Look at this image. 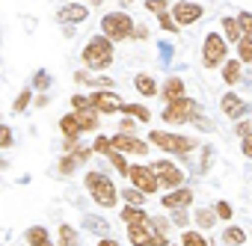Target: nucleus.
<instances>
[{"instance_id": "obj_1", "label": "nucleus", "mask_w": 252, "mask_h": 246, "mask_svg": "<svg viewBox=\"0 0 252 246\" xmlns=\"http://www.w3.org/2000/svg\"><path fill=\"white\" fill-rule=\"evenodd\" d=\"M83 62H86L92 71L107 68V65L113 62V42H110L107 36H92V39L86 42V48H83Z\"/></svg>"}, {"instance_id": "obj_2", "label": "nucleus", "mask_w": 252, "mask_h": 246, "mask_svg": "<svg viewBox=\"0 0 252 246\" xmlns=\"http://www.w3.org/2000/svg\"><path fill=\"white\" fill-rule=\"evenodd\" d=\"M86 187H89V196L101 205V208H113L116 205V187L107 175L101 172H89L86 175Z\"/></svg>"}, {"instance_id": "obj_3", "label": "nucleus", "mask_w": 252, "mask_h": 246, "mask_svg": "<svg viewBox=\"0 0 252 246\" xmlns=\"http://www.w3.org/2000/svg\"><path fill=\"white\" fill-rule=\"evenodd\" d=\"M101 30H104V36L110 42H119V39H128L134 33V21L125 15V12H110V15H104Z\"/></svg>"}, {"instance_id": "obj_4", "label": "nucleus", "mask_w": 252, "mask_h": 246, "mask_svg": "<svg viewBox=\"0 0 252 246\" xmlns=\"http://www.w3.org/2000/svg\"><path fill=\"white\" fill-rule=\"evenodd\" d=\"M163 119L172 122V125H181V122H193V119H199V104L190 101V98L169 101V107L163 110Z\"/></svg>"}, {"instance_id": "obj_5", "label": "nucleus", "mask_w": 252, "mask_h": 246, "mask_svg": "<svg viewBox=\"0 0 252 246\" xmlns=\"http://www.w3.org/2000/svg\"><path fill=\"white\" fill-rule=\"evenodd\" d=\"M149 140L155 143V146H160L163 152H175V154H187V152H193V140H187V137H178V134H163V131H152L149 134Z\"/></svg>"}, {"instance_id": "obj_6", "label": "nucleus", "mask_w": 252, "mask_h": 246, "mask_svg": "<svg viewBox=\"0 0 252 246\" xmlns=\"http://www.w3.org/2000/svg\"><path fill=\"white\" fill-rule=\"evenodd\" d=\"M128 178H131V184L140 190V193H146V196H152V193H158V178H155V172H152V166H128Z\"/></svg>"}, {"instance_id": "obj_7", "label": "nucleus", "mask_w": 252, "mask_h": 246, "mask_svg": "<svg viewBox=\"0 0 252 246\" xmlns=\"http://www.w3.org/2000/svg\"><path fill=\"white\" fill-rule=\"evenodd\" d=\"M222 60H225V39L217 36V33H211V36L205 39V48H202V62H205L208 68H214V65H220Z\"/></svg>"}, {"instance_id": "obj_8", "label": "nucleus", "mask_w": 252, "mask_h": 246, "mask_svg": "<svg viewBox=\"0 0 252 246\" xmlns=\"http://www.w3.org/2000/svg\"><path fill=\"white\" fill-rule=\"evenodd\" d=\"M152 172H155L158 184H163V187H181V181H184V172H181L175 163H169V160L152 163Z\"/></svg>"}, {"instance_id": "obj_9", "label": "nucleus", "mask_w": 252, "mask_h": 246, "mask_svg": "<svg viewBox=\"0 0 252 246\" xmlns=\"http://www.w3.org/2000/svg\"><path fill=\"white\" fill-rule=\"evenodd\" d=\"M202 18V6L193 3V0H181V3H175L172 9V21L181 27V24H196Z\"/></svg>"}, {"instance_id": "obj_10", "label": "nucleus", "mask_w": 252, "mask_h": 246, "mask_svg": "<svg viewBox=\"0 0 252 246\" xmlns=\"http://www.w3.org/2000/svg\"><path fill=\"white\" fill-rule=\"evenodd\" d=\"M110 146L116 149V152H134V154H146L149 152V143H143V140H137V137H131V134H116L113 140H110Z\"/></svg>"}, {"instance_id": "obj_11", "label": "nucleus", "mask_w": 252, "mask_h": 246, "mask_svg": "<svg viewBox=\"0 0 252 246\" xmlns=\"http://www.w3.org/2000/svg\"><path fill=\"white\" fill-rule=\"evenodd\" d=\"M89 101H92V107H95L98 113H116V110L122 107V101H119V95H116V92H110V89H101V92H92V95H89Z\"/></svg>"}, {"instance_id": "obj_12", "label": "nucleus", "mask_w": 252, "mask_h": 246, "mask_svg": "<svg viewBox=\"0 0 252 246\" xmlns=\"http://www.w3.org/2000/svg\"><path fill=\"white\" fill-rule=\"evenodd\" d=\"M190 202H193V190H175V193L163 196V208H172V211H178V208H187Z\"/></svg>"}, {"instance_id": "obj_13", "label": "nucleus", "mask_w": 252, "mask_h": 246, "mask_svg": "<svg viewBox=\"0 0 252 246\" xmlns=\"http://www.w3.org/2000/svg\"><path fill=\"white\" fill-rule=\"evenodd\" d=\"M74 116H77V128H80V131H95V128H98V110H95V107L77 110Z\"/></svg>"}, {"instance_id": "obj_14", "label": "nucleus", "mask_w": 252, "mask_h": 246, "mask_svg": "<svg viewBox=\"0 0 252 246\" xmlns=\"http://www.w3.org/2000/svg\"><path fill=\"white\" fill-rule=\"evenodd\" d=\"M184 98V80L181 77H169L163 83V101H178Z\"/></svg>"}, {"instance_id": "obj_15", "label": "nucleus", "mask_w": 252, "mask_h": 246, "mask_svg": "<svg viewBox=\"0 0 252 246\" xmlns=\"http://www.w3.org/2000/svg\"><path fill=\"white\" fill-rule=\"evenodd\" d=\"M27 243H30V246H54V243H51V237H48V231H45L42 225L27 228Z\"/></svg>"}, {"instance_id": "obj_16", "label": "nucleus", "mask_w": 252, "mask_h": 246, "mask_svg": "<svg viewBox=\"0 0 252 246\" xmlns=\"http://www.w3.org/2000/svg\"><path fill=\"white\" fill-rule=\"evenodd\" d=\"M122 219L128 222V225H137V222H146L149 214L143 208H137V205H128V208H122Z\"/></svg>"}, {"instance_id": "obj_17", "label": "nucleus", "mask_w": 252, "mask_h": 246, "mask_svg": "<svg viewBox=\"0 0 252 246\" xmlns=\"http://www.w3.org/2000/svg\"><path fill=\"white\" fill-rule=\"evenodd\" d=\"M86 18V6H80V3H71V6H65L63 12H60V21H83Z\"/></svg>"}, {"instance_id": "obj_18", "label": "nucleus", "mask_w": 252, "mask_h": 246, "mask_svg": "<svg viewBox=\"0 0 252 246\" xmlns=\"http://www.w3.org/2000/svg\"><path fill=\"white\" fill-rule=\"evenodd\" d=\"M222 113L231 116V119L240 116V113H243V101H240L237 95H225V98H222Z\"/></svg>"}, {"instance_id": "obj_19", "label": "nucleus", "mask_w": 252, "mask_h": 246, "mask_svg": "<svg viewBox=\"0 0 252 246\" xmlns=\"http://www.w3.org/2000/svg\"><path fill=\"white\" fill-rule=\"evenodd\" d=\"M119 110H122V113H128V116H134V119H140V122H149V119H152L149 107H143V104H122Z\"/></svg>"}, {"instance_id": "obj_20", "label": "nucleus", "mask_w": 252, "mask_h": 246, "mask_svg": "<svg viewBox=\"0 0 252 246\" xmlns=\"http://www.w3.org/2000/svg\"><path fill=\"white\" fill-rule=\"evenodd\" d=\"M60 131H63L65 137H77V134H80V128H77V116H74V113H68V116L60 119Z\"/></svg>"}, {"instance_id": "obj_21", "label": "nucleus", "mask_w": 252, "mask_h": 246, "mask_svg": "<svg viewBox=\"0 0 252 246\" xmlns=\"http://www.w3.org/2000/svg\"><path fill=\"white\" fill-rule=\"evenodd\" d=\"M134 83H137V89H140V92H143L146 98L158 95V83H155V80H152L149 74H137V80H134Z\"/></svg>"}, {"instance_id": "obj_22", "label": "nucleus", "mask_w": 252, "mask_h": 246, "mask_svg": "<svg viewBox=\"0 0 252 246\" xmlns=\"http://www.w3.org/2000/svg\"><path fill=\"white\" fill-rule=\"evenodd\" d=\"M222 30H225V39H228V42H234V45L243 39V33H240V27H237V21H234V18H225V21H222Z\"/></svg>"}, {"instance_id": "obj_23", "label": "nucleus", "mask_w": 252, "mask_h": 246, "mask_svg": "<svg viewBox=\"0 0 252 246\" xmlns=\"http://www.w3.org/2000/svg\"><path fill=\"white\" fill-rule=\"evenodd\" d=\"M222 80H225V83H237V80H240V60H228V62H225Z\"/></svg>"}, {"instance_id": "obj_24", "label": "nucleus", "mask_w": 252, "mask_h": 246, "mask_svg": "<svg viewBox=\"0 0 252 246\" xmlns=\"http://www.w3.org/2000/svg\"><path fill=\"white\" fill-rule=\"evenodd\" d=\"M237 57H240V62H252V36H243L237 42Z\"/></svg>"}, {"instance_id": "obj_25", "label": "nucleus", "mask_w": 252, "mask_h": 246, "mask_svg": "<svg viewBox=\"0 0 252 246\" xmlns=\"http://www.w3.org/2000/svg\"><path fill=\"white\" fill-rule=\"evenodd\" d=\"M222 240H225L228 246H240V243L246 240V234H243L240 228H234V225H231V228H225V234H222Z\"/></svg>"}, {"instance_id": "obj_26", "label": "nucleus", "mask_w": 252, "mask_h": 246, "mask_svg": "<svg viewBox=\"0 0 252 246\" xmlns=\"http://www.w3.org/2000/svg\"><path fill=\"white\" fill-rule=\"evenodd\" d=\"M60 246H77V231L68 225H60Z\"/></svg>"}, {"instance_id": "obj_27", "label": "nucleus", "mask_w": 252, "mask_h": 246, "mask_svg": "<svg viewBox=\"0 0 252 246\" xmlns=\"http://www.w3.org/2000/svg\"><path fill=\"white\" fill-rule=\"evenodd\" d=\"M181 246H208V240L199 231H184L181 234Z\"/></svg>"}, {"instance_id": "obj_28", "label": "nucleus", "mask_w": 252, "mask_h": 246, "mask_svg": "<svg viewBox=\"0 0 252 246\" xmlns=\"http://www.w3.org/2000/svg\"><path fill=\"white\" fill-rule=\"evenodd\" d=\"M107 157H110V163L122 172V175H128V163H125V157H122V152H116V149H110L107 152Z\"/></svg>"}, {"instance_id": "obj_29", "label": "nucleus", "mask_w": 252, "mask_h": 246, "mask_svg": "<svg viewBox=\"0 0 252 246\" xmlns=\"http://www.w3.org/2000/svg\"><path fill=\"white\" fill-rule=\"evenodd\" d=\"M86 228H89V231H98L101 237H107V231H110V228H107V222H104V219H98V216H86Z\"/></svg>"}, {"instance_id": "obj_30", "label": "nucleus", "mask_w": 252, "mask_h": 246, "mask_svg": "<svg viewBox=\"0 0 252 246\" xmlns=\"http://www.w3.org/2000/svg\"><path fill=\"white\" fill-rule=\"evenodd\" d=\"M234 21H237V27H240L243 36H252V15H249V12H240Z\"/></svg>"}, {"instance_id": "obj_31", "label": "nucleus", "mask_w": 252, "mask_h": 246, "mask_svg": "<svg viewBox=\"0 0 252 246\" xmlns=\"http://www.w3.org/2000/svg\"><path fill=\"white\" fill-rule=\"evenodd\" d=\"M214 219H217V214H211V211H196V222H199L202 228H211Z\"/></svg>"}, {"instance_id": "obj_32", "label": "nucleus", "mask_w": 252, "mask_h": 246, "mask_svg": "<svg viewBox=\"0 0 252 246\" xmlns=\"http://www.w3.org/2000/svg\"><path fill=\"white\" fill-rule=\"evenodd\" d=\"M125 199H128V205H140V208H143L146 193H140V190H125Z\"/></svg>"}, {"instance_id": "obj_33", "label": "nucleus", "mask_w": 252, "mask_h": 246, "mask_svg": "<svg viewBox=\"0 0 252 246\" xmlns=\"http://www.w3.org/2000/svg\"><path fill=\"white\" fill-rule=\"evenodd\" d=\"M30 95H33V92H30V89H24V92H21V95L15 98V113L27 110V104H30Z\"/></svg>"}, {"instance_id": "obj_34", "label": "nucleus", "mask_w": 252, "mask_h": 246, "mask_svg": "<svg viewBox=\"0 0 252 246\" xmlns=\"http://www.w3.org/2000/svg\"><path fill=\"white\" fill-rule=\"evenodd\" d=\"M113 146H110V137H95V143H92V152H110Z\"/></svg>"}, {"instance_id": "obj_35", "label": "nucleus", "mask_w": 252, "mask_h": 246, "mask_svg": "<svg viewBox=\"0 0 252 246\" xmlns=\"http://www.w3.org/2000/svg\"><path fill=\"white\" fill-rule=\"evenodd\" d=\"M12 146V131L6 125H0V149H9Z\"/></svg>"}, {"instance_id": "obj_36", "label": "nucleus", "mask_w": 252, "mask_h": 246, "mask_svg": "<svg viewBox=\"0 0 252 246\" xmlns=\"http://www.w3.org/2000/svg\"><path fill=\"white\" fill-rule=\"evenodd\" d=\"M214 211H217V216H222V219H231V216H234L228 202H217V208H214Z\"/></svg>"}, {"instance_id": "obj_37", "label": "nucleus", "mask_w": 252, "mask_h": 246, "mask_svg": "<svg viewBox=\"0 0 252 246\" xmlns=\"http://www.w3.org/2000/svg\"><path fill=\"white\" fill-rule=\"evenodd\" d=\"M146 6H149L152 12H158V15H163V12H166V0H146Z\"/></svg>"}, {"instance_id": "obj_38", "label": "nucleus", "mask_w": 252, "mask_h": 246, "mask_svg": "<svg viewBox=\"0 0 252 246\" xmlns=\"http://www.w3.org/2000/svg\"><path fill=\"white\" fill-rule=\"evenodd\" d=\"M74 166H77V160H74V157H71V154H68V157H63V160H60V172H74Z\"/></svg>"}, {"instance_id": "obj_39", "label": "nucleus", "mask_w": 252, "mask_h": 246, "mask_svg": "<svg viewBox=\"0 0 252 246\" xmlns=\"http://www.w3.org/2000/svg\"><path fill=\"white\" fill-rule=\"evenodd\" d=\"M158 18H160V27H166L169 33H175V30H178V24H175V21L166 15V12H163V15H158Z\"/></svg>"}, {"instance_id": "obj_40", "label": "nucleus", "mask_w": 252, "mask_h": 246, "mask_svg": "<svg viewBox=\"0 0 252 246\" xmlns=\"http://www.w3.org/2000/svg\"><path fill=\"white\" fill-rule=\"evenodd\" d=\"M74 107H77V110H89V107H92L89 95H74Z\"/></svg>"}, {"instance_id": "obj_41", "label": "nucleus", "mask_w": 252, "mask_h": 246, "mask_svg": "<svg viewBox=\"0 0 252 246\" xmlns=\"http://www.w3.org/2000/svg\"><path fill=\"white\" fill-rule=\"evenodd\" d=\"M240 149H243V154H246V157H252V131L243 137V146H240Z\"/></svg>"}, {"instance_id": "obj_42", "label": "nucleus", "mask_w": 252, "mask_h": 246, "mask_svg": "<svg viewBox=\"0 0 252 246\" xmlns=\"http://www.w3.org/2000/svg\"><path fill=\"white\" fill-rule=\"evenodd\" d=\"M36 86H39V89H48V86H51V77H48L45 71H42V74H36Z\"/></svg>"}, {"instance_id": "obj_43", "label": "nucleus", "mask_w": 252, "mask_h": 246, "mask_svg": "<svg viewBox=\"0 0 252 246\" xmlns=\"http://www.w3.org/2000/svg\"><path fill=\"white\" fill-rule=\"evenodd\" d=\"M77 146H80V143H77V137H65V143H63V149H65V152H74Z\"/></svg>"}, {"instance_id": "obj_44", "label": "nucleus", "mask_w": 252, "mask_h": 246, "mask_svg": "<svg viewBox=\"0 0 252 246\" xmlns=\"http://www.w3.org/2000/svg\"><path fill=\"white\" fill-rule=\"evenodd\" d=\"M249 131H252V125H249V122H240V125H237V134H240V137H246Z\"/></svg>"}, {"instance_id": "obj_45", "label": "nucleus", "mask_w": 252, "mask_h": 246, "mask_svg": "<svg viewBox=\"0 0 252 246\" xmlns=\"http://www.w3.org/2000/svg\"><path fill=\"white\" fill-rule=\"evenodd\" d=\"M131 131H134V122L125 119V122H122V134H131Z\"/></svg>"}, {"instance_id": "obj_46", "label": "nucleus", "mask_w": 252, "mask_h": 246, "mask_svg": "<svg viewBox=\"0 0 252 246\" xmlns=\"http://www.w3.org/2000/svg\"><path fill=\"white\" fill-rule=\"evenodd\" d=\"M98 246H119V243H116V240H110V237H101V243H98Z\"/></svg>"}, {"instance_id": "obj_47", "label": "nucleus", "mask_w": 252, "mask_h": 246, "mask_svg": "<svg viewBox=\"0 0 252 246\" xmlns=\"http://www.w3.org/2000/svg\"><path fill=\"white\" fill-rule=\"evenodd\" d=\"M134 3V0H122V6H131Z\"/></svg>"}, {"instance_id": "obj_48", "label": "nucleus", "mask_w": 252, "mask_h": 246, "mask_svg": "<svg viewBox=\"0 0 252 246\" xmlns=\"http://www.w3.org/2000/svg\"><path fill=\"white\" fill-rule=\"evenodd\" d=\"M101 3H104V0H92V6H101Z\"/></svg>"}, {"instance_id": "obj_49", "label": "nucleus", "mask_w": 252, "mask_h": 246, "mask_svg": "<svg viewBox=\"0 0 252 246\" xmlns=\"http://www.w3.org/2000/svg\"><path fill=\"white\" fill-rule=\"evenodd\" d=\"M0 169H6V160H0Z\"/></svg>"}]
</instances>
